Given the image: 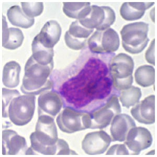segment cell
I'll list each match as a JSON object with an SVG mask.
<instances>
[{
  "instance_id": "1",
  "label": "cell",
  "mask_w": 157,
  "mask_h": 157,
  "mask_svg": "<svg viewBox=\"0 0 157 157\" xmlns=\"http://www.w3.org/2000/svg\"><path fill=\"white\" fill-rule=\"evenodd\" d=\"M113 57L86 51L69 66L55 74L53 88L64 104L78 111L91 113L105 103L114 93L109 72Z\"/></svg>"
},
{
  "instance_id": "25",
  "label": "cell",
  "mask_w": 157,
  "mask_h": 157,
  "mask_svg": "<svg viewBox=\"0 0 157 157\" xmlns=\"http://www.w3.org/2000/svg\"><path fill=\"white\" fill-rule=\"evenodd\" d=\"M136 82L143 87H148L154 84L155 70L154 67L148 65L139 67L135 73Z\"/></svg>"
},
{
  "instance_id": "30",
  "label": "cell",
  "mask_w": 157,
  "mask_h": 157,
  "mask_svg": "<svg viewBox=\"0 0 157 157\" xmlns=\"http://www.w3.org/2000/svg\"><path fill=\"white\" fill-rule=\"evenodd\" d=\"M145 58L148 63L155 65V39H153L150 46L147 50Z\"/></svg>"
},
{
  "instance_id": "15",
  "label": "cell",
  "mask_w": 157,
  "mask_h": 157,
  "mask_svg": "<svg viewBox=\"0 0 157 157\" xmlns=\"http://www.w3.org/2000/svg\"><path fill=\"white\" fill-rule=\"evenodd\" d=\"M155 98L151 95L136 104L130 110L133 117L140 123L152 124L155 121Z\"/></svg>"
},
{
  "instance_id": "11",
  "label": "cell",
  "mask_w": 157,
  "mask_h": 157,
  "mask_svg": "<svg viewBox=\"0 0 157 157\" xmlns=\"http://www.w3.org/2000/svg\"><path fill=\"white\" fill-rule=\"evenodd\" d=\"M124 142L129 155H139L141 151L151 146L152 137L145 127H135L129 131Z\"/></svg>"
},
{
  "instance_id": "14",
  "label": "cell",
  "mask_w": 157,
  "mask_h": 157,
  "mask_svg": "<svg viewBox=\"0 0 157 157\" xmlns=\"http://www.w3.org/2000/svg\"><path fill=\"white\" fill-rule=\"evenodd\" d=\"M93 31V29H87L81 25L78 20L73 21L64 35L66 44L73 50L82 49L86 47L88 38Z\"/></svg>"
},
{
  "instance_id": "10",
  "label": "cell",
  "mask_w": 157,
  "mask_h": 157,
  "mask_svg": "<svg viewBox=\"0 0 157 157\" xmlns=\"http://www.w3.org/2000/svg\"><path fill=\"white\" fill-rule=\"evenodd\" d=\"M121 112L117 95L113 94L105 103L90 113L91 129H103L108 126L113 118Z\"/></svg>"
},
{
  "instance_id": "2",
  "label": "cell",
  "mask_w": 157,
  "mask_h": 157,
  "mask_svg": "<svg viewBox=\"0 0 157 157\" xmlns=\"http://www.w3.org/2000/svg\"><path fill=\"white\" fill-rule=\"evenodd\" d=\"M31 146L26 155H77L71 150L66 141L59 139L54 118L38 116L35 131L30 136Z\"/></svg>"
},
{
  "instance_id": "19",
  "label": "cell",
  "mask_w": 157,
  "mask_h": 157,
  "mask_svg": "<svg viewBox=\"0 0 157 157\" xmlns=\"http://www.w3.org/2000/svg\"><path fill=\"white\" fill-rule=\"evenodd\" d=\"M24 36L20 29L8 28L6 17L3 16V41L2 46L9 50L18 48L23 42Z\"/></svg>"
},
{
  "instance_id": "3",
  "label": "cell",
  "mask_w": 157,
  "mask_h": 157,
  "mask_svg": "<svg viewBox=\"0 0 157 157\" xmlns=\"http://www.w3.org/2000/svg\"><path fill=\"white\" fill-rule=\"evenodd\" d=\"M54 68V62L48 65L40 64L30 56L26 63L21 92L25 94H40L52 90L54 82L49 78Z\"/></svg>"
},
{
  "instance_id": "27",
  "label": "cell",
  "mask_w": 157,
  "mask_h": 157,
  "mask_svg": "<svg viewBox=\"0 0 157 157\" xmlns=\"http://www.w3.org/2000/svg\"><path fill=\"white\" fill-rule=\"evenodd\" d=\"M21 9L26 16L34 18L41 14L44 10V4L42 2L29 3L21 2Z\"/></svg>"
},
{
  "instance_id": "24",
  "label": "cell",
  "mask_w": 157,
  "mask_h": 157,
  "mask_svg": "<svg viewBox=\"0 0 157 157\" xmlns=\"http://www.w3.org/2000/svg\"><path fill=\"white\" fill-rule=\"evenodd\" d=\"M32 50L33 57L40 64L48 65L54 62V49L45 48L34 38L32 44Z\"/></svg>"
},
{
  "instance_id": "17",
  "label": "cell",
  "mask_w": 157,
  "mask_h": 157,
  "mask_svg": "<svg viewBox=\"0 0 157 157\" xmlns=\"http://www.w3.org/2000/svg\"><path fill=\"white\" fill-rule=\"evenodd\" d=\"M3 154L14 155L24 154L27 150L26 139L15 131L5 129L3 131Z\"/></svg>"
},
{
  "instance_id": "9",
  "label": "cell",
  "mask_w": 157,
  "mask_h": 157,
  "mask_svg": "<svg viewBox=\"0 0 157 157\" xmlns=\"http://www.w3.org/2000/svg\"><path fill=\"white\" fill-rule=\"evenodd\" d=\"M115 20V13L111 7L92 6L89 14L78 21L87 29L104 30L110 28Z\"/></svg>"
},
{
  "instance_id": "12",
  "label": "cell",
  "mask_w": 157,
  "mask_h": 157,
  "mask_svg": "<svg viewBox=\"0 0 157 157\" xmlns=\"http://www.w3.org/2000/svg\"><path fill=\"white\" fill-rule=\"evenodd\" d=\"M64 105L63 100L56 91H45L38 98V116L47 115L55 118Z\"/></svg>"
},
{
  "instance_id": "23",
  "label": "cell",
  "mask_w": 157,
  "mask_h": 157,
  "mask_svg": "<svg viewBox=\"0 0 157 157\" xmlns=\"http://www.w3.org/2000/svg\"><path fill=\"white\" fill-rule=\"evenodd\" d=\"M63 11L66 16L78 21L85 18L91 10L90 2H63Z\"/></svg>"
},
{
  "instance_id": "4",
  "label": "cell",
  "mask_w": 157,
  "mask_h": 157,
  "mask_svg": "<svg viewBox=\"0 0 157 157\" xmlns=\"http://www.w3.org/2000/svg\"><path fill=\"white\" fill-rule=\"evenodd\" d=\"M134 69V60L127 54L121 53L111 59L109 72L116 91H123L132 86Z\"/></svg>"
},
{
  "instance_id": "26",
  "label": "cell",
  "mask_w": 157,
  "mask_h": 157,
  "mask_svg": "<svg viewBox=\"0 0 157 157\" xmlns=\"http://www.w3.org/2000/svg\"><path fill=\"white\" fill-rule=\"evenodd\" d=\"M142 93L139 88L131 86L127 89L121 91L120 100L124 107L129 109L130 106H134L139 102Z\"/></svg>"
},
{
  "instance_id": "29",
  "label": "cell",
  "mask_w": 157,
  "mask_h": 157,
  "mask_svg": "<svg viewBox=\"0 0 157 157\" xmlns=\"http://www.w3.org/2000/svg\"><path fill=\"white\" fill-rule=\"evenodd\" d=\"M106 155H129L125 144H116L109 148Z\"/></svg>"
},
{
  "instance_id": "13",
  "label": "cell",
  "mask_w": 157,
  "mask_h": 157,
  "mask_svg": "<svg viewBox=\"0 0 157 157\" xmlns=\"http://www.w3.org/2000/svg\"><path fill=\"white\" fill-rule=\"evenodd\" d=\"M111 141V136L104 130L90 132L82 140V149L89 155H101L106 151Z\"/></svg>"
},
{
  "instance_id": "20",
  "label": "cell",
  "mask_w": 157,
  "mask_h": 157,
  "mask_svg": "<svg viewBox=\"0 0 157 157\" xmlns=\"http://www.w3.org/2000/svg\"><path fill=\"white\" fill-rule=\"evenodd\" d=\"M154 4V2L124 3L120 9V14L122 18L127 21L139 20L144 15L145 11L151 7Z\"/></svg>"
},
{
  "instance_id": "18",
  "label": "cell",
  "mask_w": 157,
  "mask_h": 157,
  "mask_svg": "<svg viewBox=\"0 0 157 157\" xmlns=\"http://www.w3.org/2000/svg\"><path fill=\"white\" fill-rule=\"evenodd\" d=\"M135 127L136 123L129 115L121 113L117 115L111 123L110 132L112 141H125L129 131Z\"/></svg>"
},
{
  "instance_id": "8",
  "label": "cell",
  "mask_w": 157,
  "mask_h": 157,
  "mask_svg": "<svg viewBox=\"0 0 157 157\" xmlns=\"http://www.w3.org/2000/svg\"><path fill=\"white\" fill-rule=\"evenodd\" d=\"M120 37L117 33L111 28L96 30L88 39L90 51L96 54H111L118 49Z\"/></svg>"
},
{
  "instance_id": "28",
  "label": "cell",
  "mask_w": 157,
  "mask_h": 157,
  "mask_svg": "<svg viewBox=\"0 0 157 157\" xmlns=\"http://www.w3.org/2000/svg\"><path fill=\"white\" fill-rule=\"evenodd\" d=\"M3 117L8 118V108L11 101L15 97L20 95L17 90L7 89L3 88Z\"/></svg>"
},
{
  "instance_id": "5",
  "label": "cell",
  "mask_w": 157,
  "mask_h": 157,
  "mask_svg": "<svg viewBox=\"0 0 157 157\" xmlns=\"http://www.w3.org/2000/svg\"><path fill=\"white\" fill-rule=\"evenodd\" d=\"M149 24L140 21L124 26L121 31L122 46L130 54H138L145 49L149 39Z\"/></svg>"
},
{
  "instance_id": "22",
  "label": "cell",
  "mask_w": 157,
  "mask_h": 157,
  "mask_svg": "<svg viewBox=\"0 0 157 157\" xmlns=\"http://www.w3.org/2000/svg\"><path fill=\"white\" fill-rule=\"evenodd\" d=\"M8 20L13 25L27 29L32 27L35 23V19L25 15L22 9L18 6H13L7 10Z\"/></svg>"
},
{
  "instance_id": "6",
  "label": "cell",
  "mask_w": 157,
  "mask_h": 157,
  "mask_svg": "<svg viewBox=\"0 0 157 157\" xmlns=\"http://www.w3.org/2000/svg\"><path fill=\"white\" fill-rule=\"evenodd\" d=\"M35 95L25 94L15 97L8 108V118L13 124L22 126L27 125L34 116L35 109Z\"/></svg>"
},
{
  "instance_id": "16",
  "label": "cell",
  "mask_w": 157,
  "mask_h": 157,
  "mask_svg": "<svg viewBox=\"0 0 157 157\" xmlns=\"http://www.w3.org/2000/svg\"><path fill=\"white\" fill-rule=\"evenodd\" d=\"M61 32L62 29L59 23L51 20L45 24L34 39L45 48L54 49V46L60 40Z\"/></svg>"
},
{
  "instance_id": "21",
  "label": "cell",
  "mask_w": 157,
  "mask_h": 157,
  "mask_svg": "<svg viewBox=\"0 0 157 157\" xmlns=\"http://www.w3.org/2000/svg\"><path fill=\"white\" fill-rule=\"evenodd\" d=\"M21 67L15 61L6 63L3 71V83L5 86L9 88L17 87L20 83V75Z\"/></svg>"
},
{
  "instance_id": "7",
  "label": "cell",
  "mask_w": 157,
  "mask_h": 157,
  "mask_svg": "<svg viewBox=\"0 0 157 157\" xmlns=\"http://www.w3.org/2000/svg\"><path fill=\"white\" fill-rule=\"evenodd\" d=\"M56 121L59 129L68 134L85 130L91 127L89 112L78 111L67 106L59 113Z\"/></svg>"
}]
</instances>
